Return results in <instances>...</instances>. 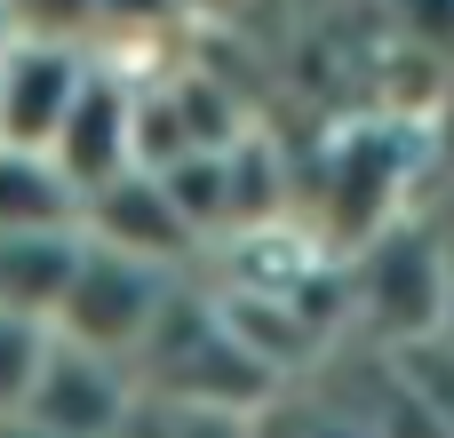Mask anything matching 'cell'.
I'll list each match as a JSON object with an SVG mask.
<instances>
[{
    "mask_svg": "<svg viewBox=\"0 0 454 438\" xmlns=\"http://www.w3.org/2000/svg\"><path fill=\"white\" fill-rule=\"evenodd\" d=\"M168 295H176V279L160 263H136V255H112V247L88 239V255H80V271H72V287H64L48 327L64 343H88V351L136 367V351H144V335H152Z\"/></svg>",
    "mask_w": 454,
    "mask_h": 438,
    "instance_id": "1",
    "label": "cell"
},
{
    "mask_svg": "<svg viewBox=\"0 0 454 438\" xmlns=\"http://www.w3.org/2000/svg\"><path fill=\"white\" fill-rule=\"evenodd\" d=\"M48 160L64 168V184H72L80 199H88L96 184H112V176H128V168L144 160V104H136L128 72H112V64H96V56H88V80H80V96H72L64 128L48 136Z\"/></svg>",
    "mask_w": 454,
    "mask_h": 438,
    "instance_id": "2",
    "label": "cell"
},
{
    "mask_svg": "<svg viewBox=\"0 0 454 438\" xmlns=\"http://www.w3.org/2000/svg\"><path fill=\"white\" fill-rule=\"evenodd\" d=\"M80 231L96 239V247H112V255H136V263H176L192 239H200V223L184 215V199H176V184L160 176V168H128V176H112V184H96L88 199H80Z\"/></svg>",
    "mask_w": 454,
    "mask_h": 438,
    "instance_id": "3",
    "label": "cell"
},
{
    "mask_svg": "<svg viewBox=\"0 0 454 438\" xmlns=\"http://www.w3.org/2000/svg\"><path fill=\"white\" fill-rule=\"evenodd\" d=\"M128 399H136L128 391V359H104L88 343H64L48 327V359H40L32 399H24L32 423H48L56 438H112L120 415H128Z\"/></svg>",
    "mask_w": 454,
    "mask_h": 438,
    "instance_id": "4",
    "label": "cell"
},
{
    "mask_svg": "<svg viewBox=\"0 0 454 438\" xmlns=\"http://www.w3.org/2000/svg\"><path fill=\"white\" fill-rule=\"evenodd\" d=\"M88 80V48L80 40H40V32H16L0 48V144H32L48 152V136L64 128L72 96Z\"/></svg>",
    "mask_w": 454,
    "mask_h": 438,
    "instance_id": "5",
    "label": "cell"
},
{
    "mask_svg": "<svg viewBox=\"0 0 454 438\" xmlns=\"http://www.w3.org/2000/svg\"><path fill=\"white\" fill-rule=\"evenodd\" d=\"M88 255V231L80 223H48V231H0V311H24V319H56L72 271Z\"/></svg>",
    "mask_w": 454,
    "mask_h": 438,
    "instance_id": "6",
    "label": "cell"
},
{
    "mask_svg": "<svg viewBox=\"0 0 454 438\" xmlns=\"http://www.w3.org/2000/svg\"><path fill=\"white\" fill-rule=\"evenodd\" d=\"M48 223H80V192L48 152L0 144V231H48Z\"/></svg>",
    "mask_w": 454,
    "mask_h": 438,
    "instance_id": "7",
    "label": "cell"
},
{
    "mask_svg": "<svg viewBox=\"0 0 454 438\" xmlns=\"http://www.w3.org/2000/svg\"><path fill=\"white\" fill-rule=\"evenodd\" d=\"M40 359H48V327L24 311H0V415H24Z\"/></svg>",
    "mask_w": 454,
    "mask_h": 438,
    "instance_id": "8",
    "label": "cell"
}]
</instances>
